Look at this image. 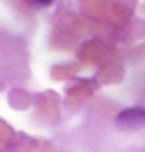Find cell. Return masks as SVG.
I'll return each mask as SVG.
<instances>
[{"instance_id":"6da1fadb","label":"cell","mask_w":145,"mask_h":152,"mask_svg":"<svg viewBox=\"0 0 145 152\" xmlns=\"http://www.w3.org/2000/svg\"><path fill=\"white\" fill-rule=\"evenodd\" d=\"M115 124L120 129H141L145 127V109L141 107H129L117 115Z\"/></svg>"}]
</instances>
